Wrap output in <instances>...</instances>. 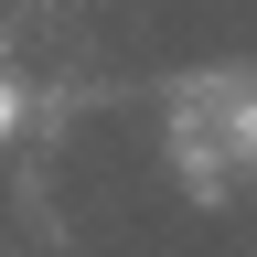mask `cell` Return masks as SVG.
<instances>
[{
    "label": "cell",
    "instance_id": "1",
    "mask_svg": "<svg viewBox=\"0 0 257 257\" xmlns=\"http://www.w3.org/2000/svg\"><path fill=\"white\" fill-rule=\"evenodd\" d=\"M0 140H11V86H0Z\"/></svg>",
    "mask_w": 257,
    "mask_h": 257
}]
</instances>
